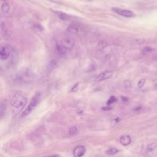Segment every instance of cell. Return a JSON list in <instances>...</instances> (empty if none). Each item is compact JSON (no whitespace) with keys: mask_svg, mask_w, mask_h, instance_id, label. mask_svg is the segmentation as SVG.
Wrapping results in <instances>:
<instances>
[{"mask_svg":"<svg viewBox=\"0 0 157 157\" xmlns=\"http://www.w3.org/2000/svg\"><path fill=\"white\" fill-rule=\"evenodd\" d=\"M122 99L123 101H127L128 100V98H124V97H122Z\"/></svg>","mask_w":157,"mask_h":157,"instance_id":"28","label":"cell"},{"mask_svg":"<svg viewBox=\"0 0 157 157\" xmlns=\"http://www.w3.org/2000/svg\"><path fill=\"white\" fill-rule=\"evenodd\" d=\"M141 108H142L141 107H138V108H137L136 109H135L134 110H135V111H139V110H141Z\"/></svg>","mask_w":157,"mask_h":157,"instance_id":"26","label":"cell"},{"mask_svg":"<svg viewBox=\"0 0 157 157\" xmlns=\"http://www.w3.org/2000/svg\"><path fill=\"white\" fill-rule=\"evenodd\" d=\"M28 103V99L22 92H17L12 98L11 104L13 108L17 109H22Z\"/></svg>","mask_w":157,"mask_h":157,"instance_id":"1","label":"cell"},{"mask_svg":"<svg viewBox=\"0 0 157 157\" xmlns=\"http://www.w3.org/2000/svg\"><path fill=\"white\" fill-rule=\"evenodd\" d=\"M124 84H125V87H126L127 88L130 87L131 86V82L130 80H125Z\"/></svg>","mask_w":157,"mask_h":157,"instance_id":"23","label":"cell"},{"mask_svg":"<svg viewBox=\"0 0 157 157\" xmlns=\"http://www.w3.org/2000/svg\"><path fill=\"white\" fill-rule=\"evenodd\" d=\"M55 13L57 15L58 18L63 21H69L71 18L70 16L68 14L63 13V12L55 11Z\"/></svg>","mask_w":157,"mask_h":157,"instance_id":"11","label":"cell"},{"mask_svg":"<svg viewBox=\"0 0 157 157\" xmlns=\"http://www.w3.org/2000/svg\"><path fill=\"white\" fill-rule=\"evenodd\" d=\"M86 152V148L83 146H80L76 147L73 150L74 157H82Z\"/></svg>","mask_w":157,"mask_h":157,"instance_id":"8","label":"cell"},{"mask_svg":"<svg viewBox=\"0 0 157 157\" xmlns=\"http://www.w3.org/2000/svg\"><path fill=\"white\" fill-rule=\"evenodd\" d=\"M117 101H118V99H117V98L115 96H112L108 100V101H107V106H109L111 105V104L114 103H116V102H117Z\"/></svg>","mask_w":157,"mask_h":157,"instance_id":"17","label":"cell"},{"mask_svg":"<svg viewBox=\"0 0 157 157\" xmlns=\"http://www.w3.org/2000/svg\"><path fill=\"white\" fill-rule=\"evenodd\" d=\"M32 76L30 73H27L26 71L23 72L22 73L18 74L17 77V80L18 82H28L31 78H32Z\"/></svg>","mask_w":157,"mask_h":157,"instance_id":"7","label":"cell"},{"mask_svg":"<svg viewBox=\"0 0 157 157\" xmlns=\"http://www.w3.org/2000/svg\"><path fill=\"white\" fill-rule=\"evenodd\" d=\"M1 9L4 14H8L10 11V6L9 3L6 1H4L1 5Z\"/></svg>","mask_w":157,"mask_h":157,"instance_id":"13","label":"cell"},{"mask_svg":"<svg viewBox=\"0 0 157 157\" xmlns=\"http://www.w3.org/2000/svg\"><path fill=\"white\" fill-rule=\"evenodd\" d=\"M120 144L123 146H129L131 142V139L129 136L128 135H123L120 137Z\"/></svg>","mask_w":157,"mask_h":157,"instance_id":"9","label":"cell"},{"mask_svg":"<svg viewBox=\"0 0 157 157\" xmlns=\"http://www.w3.org/2000/svg\"><path fill=\"white\" fill-rule=\"evenodd\" d=\"M67 31L69 33L71 34H77L78 32V26L75 24V23H71L70 24L67 28Z\"/></svg>","mask_w":157,"mask_h":157,"instance_id":"12","label":"cell"},{"mask_svg":"<svg viewBox=\"0 0 157 157\" xmlns=\"http://www.w3.org/2000/svg\"><path fill=\"white\" fill-rule=\"evenodd\" d=\"M77 131V128L76 127H72L69 128V133L70 135H74L76 134Z\"/></svg>","mask_w":157,"mask_h":157,"instance_id":"19","label":"cell"},{"mask_svg":"<svg viewBox=\"0 0 157 157\" xmlns=\"http://www.w3.org/2000/svg\"><path fill=\"white\" fill-rule=\"evenodd\" d=\"M48 157H60V156H59L58 155H52V156H48Z\"/></svg>","mask_w":157,"mask_h":157,"instance_id":"27","label":"cell"},{"mask_svg":"<svg viewBox=\"0 0 157 157\" xmlns=\"http://www.w3.org/2000/svg\"><path fill=\"white\" fill-rule=\"evenodd\" d=\"M157 147V144L156 143H152L150 144V145H148L147 148V151L148 152H152L154 150H155V149Z\"/></svg>","mask_w":157,"mask_h":157,"instance_id":"16","label":"cell"},{"mask_svg":"<svg viewBox=\"0 0 157 157\" xmlns=\"http://www.w3.org/2000/svg\"><path fill=\"white\" fill-rule=\"evenodd\" d=\"M119 152V150L116 148H111L106 151V154L109 155H113Z\"/></svg>","mask_w":157,"mask_h":157,"instance_id":"15","label":"cell"},{"mask_svg":"<svg viewBox=\"0 0 157 157\" xmlns=\"http://www.w3.org/2000/svg\"><path fill=\"white\" fill-rule=\"evenodd\" d=\"M78 88H79V84L77 83L76 84H75L73 86L72 89L71 90V92H76L78 91Z\"/></svg>","mask_w":157,"mask_h":157,"instance_id":"20","label":"cell"},{"mask_svg":"<svg viewBox=\"0 0 157 157\" xmlns=\"http://www.w3.org/2000/svg\"><path fill=\"white\" fill-rule=\"evenodd\" d=\"M11 55V50L9 47L6 44H0V59L6 60Z\"/></svg>","mask_w":157,"mask_h":157,"instance_id":"3","label":"cell"},{"mask_svg":"<svg viewBox=\"0 0 157 157\" xmlns=\"http://www.w3.org/2000/svg\"><path fill=\"white\" fill-rule=\"evenodd\" d=\"M41 94L40 93H36L32 98V99L31 100V101L30 104L28 105V106L25 109V111L22 113V117H26L32 112L34 108L37 106L38 104L39 100H40Z\"/></svg>","mask_w":157,"mask_h":157,"instance_id":"2","label":"cell"},{"mask_svg":"<svg viewBox=\"0 0 157 157\" xmlns=\"http://www.w3.org/2000/svg\"><path fill=\"white\" fill-rule=\"evenodd\" d=\"M146 78H141V79L138 82V84H137V85H138V87L139 88H142L143 87H144V85L145 84V83H146Z\"/></svg>","mask_w":157,"mask_h":157,"instance_id":"18","label":"cell"},{"mask_svg":"<svg viewBox=\"0 0 157 157\" xmlns=\"http://www.w3.org/2000/svg\"><path fill=\"white\" fill-rule=\"evenodd\" d=\"M108 44L106 41H101L99 42V43L98 44V48L100 50H103L104 49H106L108 47Z\"/></svg>","mask_w":157,"mask_h":157,"instance_id":"14","label":"cell"},{"mask_svg":"<svg viewBox=\"0 0 157 157\" xmlns=\"http://www.w3.org/2000/svg\"><path fill=\"white\" fill-rule=\"evenodd\" d=\"M88 1H92V0H88Z\"/></svg>","mask_w":157,"mask_h":157,"instance_id":"29","label":"cell"},{"mask_svg":"<svg viewBox=\"0 0 157 157\" xmlns=\"http://www.w3.org/2000/svg\"><path fill=\"white\" fill-rule=\"evenodd\" d=\"M112 75L113 73L111 71H105L101 73L96 77L95 80L96 82H101L104 80H107L111 78Z\"/></svg>","mask_w":157,"mask_h":157,"instance_id":"6","label":"cell"},{"mask_svg":"<svg viewBox=\"0 0 157 157\" xmlns=\"http://www.w3.org/2000/svg\"><path fill=\"white\" fill-rule=\"evenodd\" d=\"M144 41H145V40L144 39H137L136 40V43H137V44H143Z\"/></svg>","mask_w":157,"mask_h":157,"instance_id":"24","label":"cell"},{"mask_svg":"<svg viewBox=\"0 0 157 157\" xmlns=\"http://www.w3.org/2000/svg\"><path fill=\"white\" fill-rule=\"evenodd\" d=\"M1 28L2 29V31H3V33H7V28L6 25V23L5 22H3L1 23Z\"/></svg>","mask_w":157,"mask_h":157,"instance_id":"21","label":"cell"},{"mask_svg":"<svg viewBox=\"0 0 157 157\" xmlns=\"http://www.w3.org/2000/svg\"><path fill=\"white\" fill-rule=\"evenodd\" d=\"M112 109V107H110V106H108L107 107H103L102 108V109L103 110V111H110V110H111Z\"/></svg>","mask_w":157,"mask_h":157,"instance_id":"25","label":"cell"},{"mask_svg":"<svg viewBox=\"0 0 157 157\" xmlns=\"http://www.w3.org/2000/svg\"><path fill=\"white\" fill-rule=\"evenodd\" d=\"M153 50V49L152 47H146V48H144L143 49V53H145V54H147V53H148L151 52Z\"/></svg>","mask_w":157,"mask_h":157,"instance_id":"22","label":"cell"},{"mask_svg":"<svg viewBox=\"0 0 157 157\" xmlns=\"http://www.w3.org/2000/svg\"><path fill=\"white\" fill-rule=\"evenodd\" d=\"M112 11L115 12V13L118 14L121 16H123L125 17H128V18H131L134 17L135 16V14H134L133 11L127 10V9H122L118 8V7H113L112 8Z\"/></svg>","mask_w":157,"mask_h":157,"instance_id":"4","label":"cell"},{"mask_svg":"<svg viewBox=\"0 0 157 157\" xmlns=\"http://www.w3.org/2000/svg\"><path fill=\"white\" fill-rule=\"evenodd\" d=\"M61 43L66 49L71 50L73 48L74 44H75V41L72 38L66 37L63 39Z\"/></svg>","mask_w":157,"mask_h":157,"instance_id":"5","label":"cell"},{"mask_svg":"<svg viewBox=\"0 0 157 157\" xmlns=\"http://www.w3.org/2000/svg\"><path fill=\"white\" fill-rule=\"evenodd\" d=\"M56 49L58 53L60 56H65L67 53V49L61 44V43H57Z\"/></svg>","mask_w":157,"mask_h":157,"instance_id":"10","label":"cell"}]
</instances>
